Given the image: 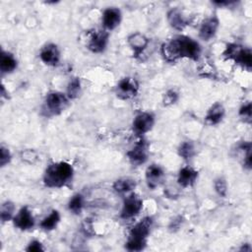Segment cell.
<instances>
[{
  "mask_svg": "<svg viewBox=\"0 0 252 252\" xmlns=\"http://www.w3.org/2000/svg\"><path fill=\"white\" fill-rule=\"evenodd\" d=\"M160 52L167 62H175L180 58L197 61L201 56L202 48L197 40L186 35H177L162 43Z\"/></svg>",
  "mask_w": 252,
  "mask_h": 252,
  "instance_id": "6da1fadb",
  "label": "cell"
},
{
  "mask_svg": "<svg viewBox=\"0 0 252 252\" xmlns=\"http://www.w3.org/2000/svg\"><path fill=\"white\" fill-rule=\"evenodd\" d=\"M74 176V168L67 161L49 163L43 173V184L48 188H62L69 184Z\"/></svg>",
  "mask_w": 252,
  "mask_h": 252,
  "instance_id": "7a4b0ae2",
  "label": "cell"
},
{
  "mask_svg": "<svg viewBox=\"0 0 252 252\" xmlns=\"http://www.w3.org/2000/svg\"><path fill=\"white\" fill-rule=\"evenodd\" d=\"M153 222L151 217H145L131 227L125 243V248L128 251H142L146 248Z\"/></svg>",
  "mask_w": 252,
  "mask_h": 252,
  "instance_id": "3957f363",
  "label": "cell"
},
{
  "mask_svg": "<svg viewBox=\"0 0 252 252\" xmlns=\"http://www.w3.org/2000/svg\"><path fill=\"white\" fill-rule=\"evenodd\" d=\"M66 94L58 91L48 92L44 97L42 111L45 116H56L62 113L69 103Z\"/></svg>",
  "mask_w": 252,
  "mask_h": 252,
  "instance_id": "277c9868",
  "label": "cell"
},
{
  "mask_svg": "<svg viewBox=\"0 0 252 252\" xmlns=\"http://www.w3.org/2000/svg\"><path fill=\"white\" fill-rule=\"evenodd\" d=\"M222 55L227 59L233 60L236 64L240 65L247 71L251 70L252 53L250 48L243 47L236 43H229L226 45Z\"/></svg>",
  "mask_w": 252,
  "mask_h": 252,
  "instance_id": "5b68a950",
  "label": "cell"
},
{
  "mask_svg": "<svg viewBox=\"0 0 252 252\" xmlns=\"http://www.w3.org/2000/svg\"><path fill=\"white\" fill-rule=\"evenodd\" d=\"M144 202L142 198L136 193L131 192L123 200L122 208L120 211V218L123 220H131L135 218L143 209Z\"/></svg>",
  "mask_w": 252,
  "mask_h": 252,
  "instance_id": "8992f818",
  "label": "cell"
},
{
  "mask_svg": "<svg viewBox=\"0 0 252 252\" xmlns=\"http://www.w3.org/2000/svg\"><path fill=\"white\" fill-rule=\"evenodd\" d=\"M149 143L141 137V139L126 153L129 162L135 166L144 164L149 158Z\"/></svg>",
  "mask_w": 252,
  "mask_h": 252,
  "instance_id": "52a82bcc",
  "label": "cell"
},
{
  "mask_svg": "<svg viewBox=\"0 0 252 252\" xmlns=\"http://www.w3.org/2000/svg\"><path fill=\"white\" fill-rule=\"evenodd\" d=\"M109 42V32L105 30H97L91 32L88 42L87 48L93 53H102Z\"/></svg>",
  "mask_w": 252,
  "mask_h": 252,
  "instance_id": "ba28073f",
  "label": "cell"
},
{
  "mask_svg": "<svg viewBox=\"0 0 252 252\" xmlns=\"http://www.w3.org/2000/svg\"><path fill=\"white\" fill-rule=\"evenodd\" d=\"M116 95L121 99H131L139 93V83L135 78L124 77L116 85Z\"/></svg>",
  "mask_w": 252,
  "mask_h": 252,
  "instance_id": "9c48e42d",
  "label": "cell"
},
{
  "mask_svg": "<svg viewBox=\"0 0 252 252\" xmlns=\"http://www.w3.org/2000/svg\"><path fill=\"white\" fill-rule=\"evenodd\" d=\"M155 125V115L152 112L144 111L138 113L132 122V128L136 135L142 137L150 132Z\"/></svg>",
  "mask_w": 252,
  "mask_h": 252,
  "instance_id": "30bf717a",
  "label": "cell"
},
{
  "mask_svg": "<svg viewBox=\"0 0 252 252\" xmlns=\"http://www.w3.org/2000/svg\"><path fill=\"white\" fill-rule=\"evenodd\" d=\"M14 226L20 230L27 231L33 228L35 224L34 217L28 206H23L12 220Z\"/></svg>",
  "mask_w": 252,
  "mask_h": 252,
  "instance_id": "8fae6325",
  "label": "cell"
},
{
  "mask_svg": "<svg viewBox=\"0 0 252 252\" xmlns=\"http://www.w3.org/2000/svg\"><path fill=\"white\" fill-rule=\"evenodd\" d=\"M164 177L165 172L163 168L157 163L150 164L145 171V179L147 186L152 190L160 186L164 181Z\"/></svg>",
  "mask_w": 252,
  "mask_h": 252,
  "instance_id": "7c38bea8",
  "label": "cell"
},
{
  "mask_svg": "<svg viewBox=\"0 0 252 252\" xmlns=\"http://www.w3.org/2000/svg\"><path fill=\"white\" fill-rule=\"evenodd\" d=\"M122 13L117 7H108L103 10L101 16V24L103 30L111 32L115 30L121 23Z\"/></svg>",
  "mask_w": 252,
  "mask_h": 252,
  "instance_id": "4fadbf2b",
  "label": "cell"
},
{
  "mask_svg": "<svg viewBox=\"0 0 252 252\" xmlns=\"http://www.w3.org/2000/svg\"><path fill=\"white\" fill-rule=\"evenodd\" d=\"M219 28H220L219 18L216 15L211 16V17L205 19L201 23V25L199 27V31H198V35L202 40L209 41L210 39L215 37Z\"/></svg>",
  "mask_w": 252,
  "mask_h": 252,
  "instance_id": "5bb4252c",
  "label": "cell"
},
{
  "mask_svg": "<svg viewBox=\"0 0 252 252\" xmlns=\"http://www.w3.org/2000/svg\"><path fill=\"white\" fill-rule=\"evenodd\" d=\"M127 43L131 48L135 58L140 57L150 43V39L142 32H136L128 35Z\"/></svg>",
  "mask_w": 252,
  "mask_h": 252,
  "instance_id": "9a60e30c",
  "label": "cell"
},
{
  "mask_svg": "<svg viewBox=\"0 0 252 252\" xmlns=\"http://www.w3.org/2000/svg\"><path fill=\"white\" fill-rule=\"evenodd\" d=\"M60 50L55 43L45 44L39 51L40 60L48 66H56L60 61Z\"/></svg>",
  "mask_w": 252,
  "mask_h": 252,
  "instance_id": "2e32d148",
  "label": "cell"
},
{
  "mask_svg": "<svg viewBox=\"0 0 252 252\" xmlns=\"http://www.w3.org/2000/svg\"><path fill=\"white\" fill-rule=\"evenodd\" d=\"M198 176V170L189 165H186L179 169L177 174V183L182 188L192 187L196 183Z\"/></svg>",
  "mask_w": 252,
  "mask_h": 252,
  "instance_id": "e0dca14e",
  "label": "cell"
},
{
  "mask_svg": "<svg viewBox=\"0 0 252 252\" xmlns=\"http://www.w3.org/2000/svg\"><path fill=\"white\" fill-rule=\"evenodd\" d=\"M225 114V108L221 102L213 103L207 110L205 114V122L208 125L215 126L221 122Z\"/></svg>",
  "mask_w": 252,
  "mask_h": 252,
  "instance_id": "ac0fdd59",
  "label": "cell"
},
{
  "mask_svg": "<svg viewBox=\"0 0 252 252\" xmlns=\"http://www.w3.org/2000/svg\"><path fill=\"white\" fill-rule=\"evenodd\" d=\"M166 20L169 24V26L176 30V31H182L184 30L189 22L186 19V17L183 15V13L181 12L180 9L178 8H171L170 10L167 11L166 13Z\"/></svg>",
  "mask_w": 252,
  "mask_h": 252,
  "instance_id": "d6986e66",
  "label": "cell"
},
{
  "mask_svg": "<svg viewBox=\"0 0 252 252\" xmlns=\"http://www.w3.org/2000/svg\"><path fill=\"white\" fill-rule=\"evenodd\" d=\"M18 67V60L15 55L9 51L2 50L0 55V72L2 75L13 73Z\"/></svg>",
  "mask_w": 252,
  "mask_h": 252,
  "instance_id": "ffe728a7",
  "label": "cell"
},
{
  "mask_svg": "<svg viewBox=\"0 0 252 252\" xmlns=\"http://www.w3.org/2000/svg\"><path fill=\"white\" fill-rule=\"evenodd\" d=\"M136 187V180L131 177H121L116 179L112 188L117 194H128L131 193Z\"/></svg>",
  "mask_w": 252,
  "mask_h": 252,
  "instance_id": "44dd1931",
  "label": "cell"
},
{
  "mask_svg": "<svg viewBox=\"0 0 252 252\" xmlns=\"http://www.w3.org/2000/svg\"><path fill=\"white\" fill-rule=\"evenodd\" d=\"M60 213L57 210H52L45 218L42 219V220L39 223V226L46 231L53 230L57 227L58 223L60 222Z\"/></svg>",
  "mask_w": 252,
  "mask_h": 252,
  "instance_id": "7402d4cb",
  "label": "cell"
},
{
  "mask_svg": "<svg viewBox=\"0 0 252 252\" xmlns=\"http://www.w3.org/2000/svg\"><path fill=\"white\" fill-rule=\"evenodd\" d=\"M16 215V206L15 204L10 201V200H6L5 202L2 203L1 205V209H0V219L1 221L7 222L13 220L14 216Z\"/></svg>",
  "mask_w": 252,
  "mask_h": 252,
  "instance_id": "603a6c76",
  "label": "cell"
},
{
  "mask_svg": "<svg viewBox=\"0 0 252 252\" xmlns=\"http://www.w3.org/2000/svg\"><path fill=\"white\" fill-rule=\"evenodd\" d=\"M85 206V198L81 193L74 194L68 202V210L74 215H79L82 213Z\"/></svg>",
  "mask_w": 252,
  "mask_h": 252,
  "instance_id": "cb8c5ba5",
  "label": "cell"
},
{
  "mask_svg": "<svg viewBox=\"0 0 252 252\" xmlns=\"http://www.w3.org/2000/svg\"><path fill=\"white\" fill-rule=\"evenodd\" d=\"M177 154L185 160L192 158L195 155V145L192 141H183L177 148Z\"/></svg>",
  "mask_w": 252,
  "mask_h": 252,
  "instance_id": "d4e9b609",
  "label": "cell"
},
{
  "mask_svg": "<svg viewBox=\"0 0 252 252\" xmlns=\"http://www.w3.org/2000/svg\"><path fill=\"white\" fill-rule=\"evenodd\" d=\"M81 93V81L80 78L78 77H73L69 80L67 88H66V95L68 96V98L71 99H75L79 96Z\"/></svg>",
  "mask_w": 252,
  "mask_h": 252,
  "instance_id": "484cf974",
  "label": "cell"
},
{
  "mask_svg": "<svg viewBox=\"0 0 252 252\" xmlns=\"http://www.w3.org/2000/svg\"><path fill=\"white\" fill-rule=\"evenodd\" d=\"M178 99H179V93L175 89H169L162 95V104L164 106H170L176 103Z\"/></svg>",
  "mask_w": 252,
  "mask_h": 252,
  "instance_id": "4316f807",
  "label": "cell"
},
{
  "mask_svg": "<svg viewBox=\"0 0 252 252\" xmlns=\"http://www.w3.org/2000/svg\"><path fill=\"white\" fill-rule=\"evenodd\" d=\"M214 188H215V191L216 193L220 196V197H222L224 198L227 194V182L226 180L221 177V176H219L215 179L214 181Z\"/></svg>",
  "mask_w": 252,
  "mask_h": 252,
  "instance_id": "83f0119b",
  "label": "cell"
},
{
  "mask_svg": "<svg viewBox=\"0 0 252 252\" xmlns=\"http://www.w3.org/2000/svg\"><path fill=\"white\" fill-rule=\"evenodd\" d=\"M238 115L242 118V120L246 123H251V117H252V104L250 101L243 103L239 110Z\"/></svg>",
  "mask_w": 252,
  "mask_h": 252,
  "instance_id": "f1b7e54d",
  "label": "cell"
},
{
  "mask_svg": "<svg viewBox=\"0 0 252 252\" xmlns=\"http://www.w3.org/2000/svg\"><path fill=\"white\" fill-rule=\"evenodd\" d=\"M21 158L23 161H25L29 164H32L38 160V155L32 149H26V150L22 151Z\"/></svg>",
  "mask_w": 252,
  "mask_h": 252,
  "instance_id": "f546056e",
  "label": "cell"
},
{
  "mask_svg": "<svg viewBox=\"0 0 252 252\" xmlns=\"http://www.w3.org/2000/svg\"><path fill=\"white\" fill-rule=\"evenodd\" d=\"M11 160H12V154H11L9 148L2 145L0 148V165H1V167H4L7 164H9L11 162Z\"/></svg>",
  "mask_w": 252,
  "mask_h": 252,
  "instance_id": "4dcf8cb0",
  "label": "cell"
},
{
  "mask_svg": "<svg viewBox=\"0 0 252 252\" xmlns=\"http://www.w3.org/2000/svg\"><path fill=\"white\" fill-rule=\"evenodd\" d=\"M43 250H44L43 244L37 239H33V240L30 241V243L26 247V251H28V252H40Z\"/></svg>",
  "mask_w": 252,
  "mask_h": 252,
  "instance_id": "1f68e13d",
  "label": "cell"
},
{
  "mask_svg": "<svg viewBox=\"0 0 252 252\" xmlns=\"http://www.w3.org/2000/svg\"><path fill=\"white\" fill-rule=\"evenodd\" d=\"M164 194L168 197V198H173V197H176L178 196V192L175 188L173 187H167L164 189Z\"/></svg>",
  "mask_w": 252,
  "mask_h": 252,
  "instance_id": "d6a6232c",
  "label": "cell"
}]
</instances>
